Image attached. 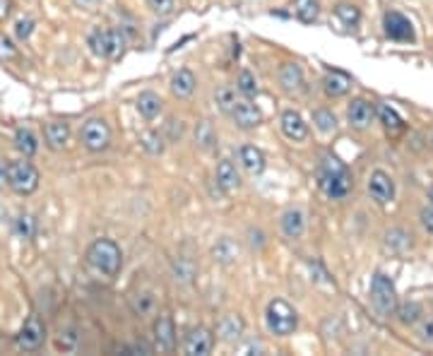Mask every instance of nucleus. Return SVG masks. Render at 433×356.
I'll return each instance as SVG.
<instances>
[{"instance_id": "nucleus-1", "label": "nucleus", "mask_w": 433, "mask_h": 356, "mask_svg": "<svg viewBox=\"0 0 433 356\" xmlns=\"http://www.w3.org/2000/svg\"><path fill=\"white\" fill-rule=\"evenodd\" d=\"M318 188L330 200H344L354 188L349 169L332 154H325L318 164Z\"/></svg>"}, {"instance_id": "nucleus-2", "label": "nucleus", "mask_w": 433, "mask_h": 356, "mask_svg": "<svg viewBox=\"0 0 433 356\" xmlns=\"http://www.w3.org/2000/svg\"><path fill=\"white\" fill-rule=\"evenodd\" d=\"M87 262L104 277H118L123 267V253L116 241L111 239H96L87 248Z\"/></svg>"}, {"instance_id": "nucleus-3", "label": "nucleus", "mask_w": 433, "mask_h": 356, "mask_svg": "<svg viewBox=\"0 0 433 356\" xmlns=\"http://www.w3.org/2000/svg\"><path fill=\"white\" fill-rule=\"evenodd\" d=\"M368 296H371V306H373V311H376L378 318L395 316L399 301H397V291H395L392 279H390L386 272H376V274H373L371 291H368Z\"/></svg>"}, {"instance_id": "nucleus-4", "label": "nucleus", "mask_w": 433, "mask_h": 356, "mask_svg": "<svg viewBox=\"0 0 433 356\" xmlns=\"http://www.w3.org/2000/svg\"><path fill=\"white\" fill-rule=\"evenodd\" d=\"M265 322H267V330L277 337H286L296 330L299 325V316H296L294 306H289L284 299H274L267 304V311H265Z\"/></svg>"}, {"instance_id": "nucleus-5", "label": "nucleus", "mask_w": 433, "mask_h": 356, "mask_svg": "<svg viewBox=\"0 0 433 356\" xmlns=\"http://www.w3.org/2000/svg\"><path fill=\"white\" fill-rule=\"evenodd\" d=\"M123 34L121 29H111V27H94L87 34V46L94 56L99 58H116L123 48Z\"/></svg>"}, {"instance_id": "nucleus-6", "label": "nucleus", "mask_w": 433, "mask_h": 356, "mask_svg": "<svg viewBox=\"0 0 433 356\" xmlns=\"http://www.w3.org/2000/svg\"><path fill=\"white\" fill-rule=\"evenodd\" d=\"M8 186L17 195H31L39 188V171L31 161H10L8 164Z\"/></svg>"}, {"instance_id": "nucleus-7", "label": "nucleus", "mask_w": 433, "mask_h": 356, "mask_svg": "<svg viewBox=\"0 0 433 356\" xmlns=\"http://www.w3.org/2000/svg\"><path fill=\"white\" fill-rule=\"evenodd\" d=\"M80 142L89 152H104L111 144V128L104 118H89L80 128Z\"/></svg>"}, {"instance_id": "nucleus-8", "label": "nucleus", "mask_w": 433, "mask_h": 356, "mask_svg": "<svg viewBox=\"0 0 433 356\" xmlns=\"http://www.w3.org/2000/svg\"><path fill=\"white\" fill-rule=\"evenodd\" d=\"M15 342H17V347L22 352H39L43 347V342H46V325H43L41 318L39 316L27 318V322L22 325Z\"/></svg>"}, {"instance_id": "nucleus-9", "label": "nucleus", "mask_w": 433, "mask_h": 356, "mask_svg": "<svg viewBox=\"0 0 433 356\" xmlns=\"http://www.w3.org/2000/svg\"><path fill=\"white\" fill-rule=\"evenodd\" d=\"M366 188H368L371 200L376 205H381V207H386V205H390L395 200V181H392V176L386 174L383 169L371 171Z\"/></svg>"}, {"instance_id": "nucleus-10", "label": "nucleus", "mask_w": 433, "mask_h": 356, "mask_svg": "<svg viewBox=\"0 0 433 356\" xmlns=\"http://www.w3.org/2000/svg\"><path fill=\"white\" fill-rule=\"evenodd\" d=\"M383 31H386L388 39L399 41V44H409V41L416 39L414 24H411L402 13H397V10L386 13V17H383Z\"/></svg>"}, {"instance_id": "nucleus-11", "label": "nucleus", "mask_w": 433, "mask_h": 356, "mask_svg": "<svg viewBox=\"0 0 433 356\" xmlns=\"http://www.w3.org/2000/svg\"><path fill=\"white\" fill-rule=\"evenodd\" d=\"M346 121L354 131H368L376 121V106L368 99H354L349 106H346Z\"/></svg>"}, {"instance_id": "nucleus-12", "label": "nucleus", "mask_w": 433, "mask_h": 356, "mask_svg": "<svg viewBox=\"0 0 433 356\" xmlns=\"http://www.w3.org/2000/svg\"><path fill=\"white\" fill-rule=\"evenodd\" d=\"M152 334H154V344L159 352H173L176 349V327L169 313H159L152 325Z\"/></svg>"}, {"instance_id": "nucleus-13", "label": "nucleus", "mask_w": 433, "mask_h": 356, "mask_svg": "<svg viewBox=\"0 0 433 356\" xmlns=\"http://www.w3.org/2000/svg\"><path fill=\"white\" fill-rule=\"evenodd\" d=\"M229 116L234 118L236 128H241V131H253V128H258L263 123V111L251 99L236 101V106L231 109Z\"/></svg>"}, {"instance_id": "nucleus-14", "label": "nucleus", "mask_w": 433, "mask_h": 356, "mask_svg": "<svg viewBox=\"0 0 433 356\" xmlns=\"http://www.w3.org/2000/svg\"><path fill=\"white\" fill-rule=\"evenodd\" d=\"M128 306H130V311H133V316H138V318H149L159 313V299H156V294L149 289L133 291V294L128 296Z\"/></svg>"}, {"instance_id": "nucleus-15", "label": "nucleus", "mask_w": 433, "mask_h": 356, "mask_svg": "<svg viewBox=\"0 0 433 356\" xmlns=\"http://www.w3.org/2000/svg\"><path fill=\"white\" fill-rule=\"evenodd\" d=\"M214 347V337L210 330L205 327H195L186 334V342H183V352L191 356H207Z\"/></svg>"}, {"instance_id": "nucleus-16", "label": "nucleus", "mask_w": 433, "mask_h": 356, "mask_svg": "<svg viewBox=\"0 0 433 356\" xmlns=\"http://www.w3.org/2000/svg\"><path fill=\"white\" fill-rule=\"evenodd\" d=\"M279 126H281V133H284L291 142H303V140L308 138V123L303 121L301 113L294 109H286L281 113Z\"/></svg>"}, {"instance_id": "nucleus-17", "label": "nucleus", "mask_w": 433, "mask_h": 356, "mask_svg": "<svg viewBox=\"0 0 433 356\" xmlns=\"http://www.w3.org/2000/svg\"><path fill=\"white\" fill-rule=\"evenodd\" d=\"M43 140H46V147L53 152H61L68 147L70 142V126L63 121H51L43 126Z\"/></svg>"}, {"instance_id": "nucleus-18", "label": "nucleus", "mask_w": 433, "mask_h": 356, "mask_svg": "<svg viewBox=\"0 0 433 356\" xmlns=\"http://www.w3.org/2000/svg\"><path fill=\"white\" fill-rule=\"evenodd\" d=\"M216 186L221 188L224 193H234L241 188V174H238L236 164L231 159H221L216 164Z\"/></svg>"}, {"instance_id": "nucleus-19", "label": "nucleus", "mask_w": 433, "mask_h": 356, "mask_svg": "<svg viewBox=\"0 0 433 356\" xmlns=\"http://www.w3.org/2000/svg\"><path fill=\"white\" fill-rule=\"evenodd\" d=\"M279 226H281V234H284L286 239H294V241L301 239L303 231H306V214H303L299 207L286 209L279 219Z\"/></svg>"}, {"instance_id": "nucleus-20", "label": "nucleus", "mask_w": 433, "mask_h": 356, "mask_svg": "<svg viewBox=\"0 0 433 356\" xmlns=\"http://www.w3.org/2000/svg\"><path fill=\"white\" fill-rule=\"evenodd\" d=\"M277 80H279V87L289 91V94L291 91H299L303 89V68L299 63H281Z\"/></svg>"}, {"instance_id": "nucleus-21", "label": "nucleus", "mask_w": 433, "mask_h": 356, "mask_svg": "<svg viewBox=\"0 0 433 356\" xmlns=\"http://www.w3.org/2000/svg\"><path fill=\"white\" fill-rule=\"evenodd\" d=\"M238 164H241L251 176H258L265 171V154L260 152L256 144H243V147L238 149Z\"/></svg>"}, {"instance_id": "nucleus-22", "label": "nucleus", "mask_w": 433, "mask_h": 356, "mask_svg": "<svg viewBox=\"0 0 433 356\" xmlns=\"http://www.w3.org/2000/svg\"><path fill=\"white\" fill-rule=\"evenodd\" d=\"M216 334H219L221 342L236 344L238 339H241V334H243V320H241V316H236V313H229V316L221 318L219 325H216Z\"/></svg>"}, {"instance_id": "nucleus-23", "label": "nucleus", "mask_w": 433, "mask_h": 356, "mask_svg": "<svg viewBox=\"0 0 433 356\" xmlns=\"http://www.w3.org/2000/svg\"><path fill=\"white\" fill-rule=\"evenodd\" d=\"M349 89H351V80L346 75L337 73V70H330L323 77V91L330 99H339V96L349 94Z\"/></svg>"}, {"instance_id": "nucleus-24", "label": "nucleus", "mask_w": 433, "mask_h": 356, "mask_svg": "<svg viewBox=\"0 0 433 356\" xmlns=\"http://www.w3.org/2000/svg\"><path fill=\"white\" fill-rule=\"evenodd\" d=\"M195 87H198V80L191 70H178L171 77V94L178 96V99H191L195 94Z\"/></svg>"}, {"instance_id": "nucleus-25", "label": "nucleus", "mask_w": 433, "mask_h": 356, "mask_svg": "<svg viewBox=\"0 0 433 356\" xmlns=\"http://www.w3.org/2000/svg\"><path fill=\"white\" fill-rule=\"evenodd\" d=\"M414 246V236L411 231L402 229V226H395V229L386 231V248L390 253H407Z\"/></svg>"}, {"instance_id": "nucleus-26", "label": "nucleus", "mask_w": 433, "mask_h": 356, "mask_svg": "<svg viewBox=\"0 0 433 356\" xmlns=\"http://www.w3.org/2000/svg\"><path fill=\"white\" fill-rule=\"evenodd\" d=\"M376 121L381 123L383 128H386L388 135H397V133L404 131L402 116H399V113L395 111L390 104H381V106H378V109H376Z\"/></svg>"}, {"instance_id": "nucleus-27", "label": "nucleus", "mask_w": 433, "mask_h": 356, "mask_svg": "<svg viewBox=\"0 0 433 356\" xmlns=\"http://www.w3.org/2000/svg\"><path fill=\"white\" fill-rule=\"evenodd\" d=\"M395 316H397L399 325L414 327L416 322L424 318V306H421L419 301H404V304H397V311H395Z\"/></svg>"}, {"instance_id": "nucleus-28", "label": "nucleus", "mask_w": 433, "mask_h": 356, "mask_svg": "<svg viewBox=\"0 0 433 356\" xmlns=\"http://www.w3.org/2000/svg\"><path fill=\"white\" fill-rule=\"evenodd\" d=\"M195 144L205 152H212V149L219 144V135H216L214 126L210 121H200L195 126Z\"/></svg>"}, {"instance_id": "nucleus-29", "label": "nucleus", "mask_w": 433, "mask_h": 356, "mask_svg": "<svg viewBox=\"0 0 433 356\" xmlns=\"http://www.w3.org/2000/svg\"><path fill=\"white\" fill-rule=\"evenodd\" d=\"M291 13L303 24H313L321 15V3L318 0H294L291 3Z\"/></svg>"}, {"instance_id": "nucleus-30", "label": "nucleus", "mask_w": 433, "mask_h": 356, "mask_svg": "<svg viewBox=\"0 0 433 356\" xmlns=\"http://www.w3.org/2000/svg\"><path fill=\"white\" fill-rule=\"evenodd\" d=\"M161 106H164V101H161L159 94H154V91H142V94L138 96V111L142 118H156L161 113Z\"/></svg>"}, {"instance_id": "nucleus-31", "label": "nucleus", "mask_w": 433, "mask_h": 356, "mask_svg": "<svg viewBox=\"0 0 433 356\" xmlns=\"http://www.w3.org/2000/svg\"><path fill=\"white\" fill-rule=\"evenodd\" d=\"M212 258H214V262L229 265V262H234L238 258V246L229 239V236H224V239H219L212 246Z\"/></svg>"}, {"instance_id": "nucleus-32", "label": "nucleus", "mask_w": 433, "mask_h": 356, "mask_svg": "<svg viewBox=\"0 0 433 356\" xmlns=\"http://www.w3.org/2000/svg\"><path fill=\"white\" fill-rule=\"evenodd\" d=\"M15 147L24 156H34L39 152V140H36V135L29 128H17V133H15Z\"/></svg>"}, {"instance_id": "nucleus-33", "label": "nucleus", "mask_w": 433, "mask_h": 356, "mask_svg": "<svg viewBox=\"0 0 433 356\" xmlns=\"http://www.w3.org/2000/svg\"><path fill=\"white\" fill-rule=\"evenodd\" d=\"M335 17L339 20V24L342 27H359L361 22V10L356 8V5L351 3H339L337 8H335Z\"/></svg>"}, {"instance_id": "nucleus-34", "label": "nucleus", "mask_w": 433, "mask_h": 356, "mask_svg": "<svg viewBox=\"0 0 433 356\" xmlns=\"http://www.w3.org/2000/svg\"><path fill=\"white\" fill-rule=\"evenodd\" d=\"M236 91L246 96V99H253V96H258V80H256V75H253L251 70H241V73H238Z\"/></svg>"}, {"instance_id": "nucleus-35", "label": "nucleus", "mask_w": 433, "mask_h": 356, "mask_svg": "<svg viewBox=\"0 0 433 356\" xmlns=\"http://www.w3.org/2000/svg\"><path fill=\"white\" fill-rule=\"evenodd\" d=\"M140 142H142L145 152L152 154V156L164 154V135H161V133H156V131H147V133H142V138H140Z\"/></svg>"}, {"instance_id": "nucleus-36", "label": "nucleus", "mask_w": 433, "mask_h": 356, "mask_svg": "<svg viewBox=\"0 0 433 356\" xmlns=\"http://www.w3.org/2000/svg\"><path fill=\"white\" fill-rule=\"evenodd\" d=\"M313 123H316V128L321 133H335L337 131V116H335L332 111H328V109H318V111H313Z\"/></svg>"}, {"instance_id": "nucleus-37", "label": "nucleus", "mask_w": 433, "mask_h": 356, "mask_svg": "<svg viewBox=\"0 0 433 356\" xmlns=\"http://www.w3.org/2000/svg\"><path fill=\"white\" fill-rule=\"evenodd\" d=\"M15 231H17V236H20V239H24V241L34 239V234H36V219H34V214L22 212L20 217L15 219Z\"/></svg>"}, {"instance_id": "nucleus-38", "label": "nucleus", "mask_w": 433, "mask_h": 356, "mask_svg": "<svg viewBox=\"0 0 433 356\" xmlns=\"http://www.w3.org/2000/svg\"><path fill=\"white\" fill-rule=\"evenodd\" d=\"M56 344H58V349H63V352H75V349L80 347V332H78V327H61Z\"/></svg>"}, {"instance_id": "nucleus-39", "label": "nucleus", "mask_w": 433, "mask_h": 356, "mask_svg": "<svg viewBox=\"0 0 433 356\" xmlns=\"http://www.w3.org/2000/svg\"><path fill=\"white\" fill-rule=\"evenodd\" d=\"M236 91L231 87H219L214 91V104L216 109H219L221 113H231V109L236 106Z\"/></svg>"}, {"instance_id": "nucleus-40", "label": "nucleus", "mask_w": 433, "mask_h": 356, "mask_svg": "<svg viewBox=\"0 0 433 356\" xmlns=\"http://www.w3.org/2000/svg\"><path fill=\"white\" fill-rule=\"evenodd\" d=\"M414 334L421 344L433 347V318H421V320L414 325Z\"/></svg>"}, {"instance_id": "nucleus-41", "label": "nucleus", "mask_w": 433, "mask_h": 356, "mask_svg": "<svg viewBox=\"0 0 433 356\" xmlns=\"http://www.w3.org/2000/svg\"><path fill=\"white\" fill-rule=\"evenodd\" d=\"M147 8L159 17H169L178 10V0H147Z\"/></svg>"}, {"instance_id": "nucleus-42", "label": "nucleus", "mask_w": 433, "mask_h": 356, "mask_svg": "<svg viewBox=\"0 0 433 356\" xmlns=\"http://www.w3.org/2000/svg\"><path fill=\"white\" fill-rule=\"evenodd\" d=\"M173 274H176V279H181V282H191L195 277V265L191 260H186V258H178V260L173 262Z\"/></svg>"}, {"instance_id": "nucleus-43", "label": "nucleus", "mask_w": 433, "mask_h": 356, "mask_svg": "<svg viewBox=\"0 0 433 356\" xmlns=\"http://www.w3.org/2000/svg\"><path fill=\"white\" fill-rule=\"evenodd\" d=\"M31 31H34V20H17L15 22V34H17L20 41H27L31 36Z\"/></svg>"}, {"instance_id": "nucleus-44", "label": "nucleus", "mask_w": 433, "mask_h": 356, "mask_svg": "<svg viewBox=\"0 0 433 356\" xmlns=\"http://www.w3.org/2000/svg\"><path fill=\"white\" fill-rule=\"evenodd\" d=\"M17 56V48L13 46V41L5 34H0V61H10V58Z\"/></svg>"}, {"instance_id": "nucleus-45", "label": "nucleus", "mask_w": 433, "mask_h": 356, "mask_svg": "<svg viewBox=\"0 0 433 356\" xmlns=\"http://www.w3.org/2000/svg\"><path fill=\"white\" fill-rule=\"evenodd\" d=\"M419 222L424 226L429 234H433V205H426V207H421L419 212Z\"/></svg>"}, {"instance_id": "nucleus-46", "label": "nucleus", "mask_w": 433, "mask_h": 356, "mask_svg": "<svg viewBox=\"0 0 433 356\" xmlns=\"http://www.w3.org/2000/svg\"><path fill=\"white\" fill-rule=\"evenodd\" d=\"M8 164H10V161L0 159V191H3V188L8 186Z\"/></svg>"}, {"instance_id": "nucleus-47", "label": "nucleus", "mask_w": 433, "mask_h": 356, "mask_svg": "<svg viewBox=\"0 0 433 356\" xmlns=\"http://www.w3.org/2000/svg\"><path fill=\"white\" fill-rule=\"evenodd\" d=\"M96 3H99V0H73V5L80 10H94Z\"/></svg>"}, {"instance_id": "nucleus-48", "label": "nucleus", "mask_w": 433, "mask_h": 356, "mask_svg": "<svg viewBox=\"0 0 433 356\" xmlns=\"http://www.w3.org/2000/svg\"><path fill=\"white\" fill-rule=\"evenodd\" d=\"M13 13V0H0V20H5Z\"/></svg>"}, {"instance_id": "nucleus-49", "label": "nucleus", "mask_w": 433, "mask_h": 356, "mask_svg": "<svg viewBox=\"0 0 433 356\" xmlns=\"http://www.w3.org/2000/svg\"><path fill=\"white\" fill-rule=\"evenodd\" d=\"M429 205H433V188H429Z\"/></svg>"}, {"instance_id": "nucleus-50", "label": "nucleus", "mask_w": 433, "mask_h": 356, "mask_svg": "<svg viewBox=\"0 0 433 356\" xmlns=\"http://www.w3.org/2000/svg\"><path fill=\"white\" fill-rule=\"evenodd\" d=\"M431 147H433V140H431Z\"/></svg>"}]
</instances>
